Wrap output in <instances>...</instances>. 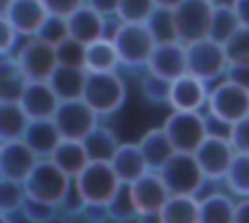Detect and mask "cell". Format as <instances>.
Here are the masks:
<instances>
[{
  "instance_id": "484cf974",
  "label": "cell",
  "mask_w": 249,
  "mask_h": 223,
  "mask_svg": "<svg viewBox=\"0 0 249 223\" xmlns=\"http://www.w3.org/2000/svg\"><path fill=\"white\" fill-rule=\"evenodd\" d=\"M121 58L111 37L86 45V72H117Z\"/></svg>"
},
{
  "instance_id": "c3c4849f",
  "label": "cell",
  "mask_w": 249,
  "mask_h": 223,
  "mask_svg": "<svg viewBox=\"0 0 249 223\" xmlns=\"http://www.w3.org/2000/svg\"><path fill=\"white\" fill-rule=\"evenodd\" d=\"M233 223H249V198H241L239 202H235Z\"/></svg>"
},
{
  "instance_id": "cb8c5ba5",
  "label": "cell",
  "mask_w": 249,
  "mask_h": 223,
  "mask_svg": "<svg viewBox=\"0 0 249 223\" xmlns=\"http://www.w3.org/2000/svg\"><path fill=\"white\" fill-rule=\"evenodd\" d=\"M49 159H53L54 165H58L72 180L91 163L84 142L78 140H62Z\"/></svg>"
},
{
  "instance_id": "8fae6325",
  "label": "cell",
  "mask_w": 249,
  "mask_h": 223,
  "mask_svg": "<svg viewBox=\"0 0 249 223\" xmlns=\"http://www.w3.org/2000/svg\"><path fill=\"white\" fill-rule=\"evenodd\" d=\"M175 23L179 41L189 45L210 35L214 4L206 0H185L175 10Z\"/></svg>"
},
{
  "instance_id": "ab89813d",
  "label": "cell",
  "mask_w": 249,
  "mask_h": 223,
  "mask_svg": "<svg viewBox=\"0 0 249 223\" xmlns=\"http://www.w3.org/2000/svg\"><path fill=\"white\" fill-rule=\"evenodd\" d=\"M21 215L29 223H47L54 215H58V206H53V204H47V202H41V200L27 196V200L21 207Z\"/></svg>"
},
{
  "instance_id": "3957f363",
  "label": "cell",
  "mask_w": 249,
  "mask_h": 223,
  "mask_svg": "<svg viewBox=\"0 0 249 223\" xmlns=\"http://www.w3.org/2000/svg\"><path fill=\"white\" fill-rule=\"evenodd\" d=\"M72 184L74 180L58 165H54L53 159H39L33 173L23 182L29 198H35L53 206L64 204Z\"/></svg>"
},
{
  "instance_id": "6da1fadb",
  "label": "cell",
  "mask_w": 249,
  "mask_h": 223,
  "mask_svg": "<svg viewBox=\"0 0 249 223\" xmlns=\"http://www.w3.org/2000/svg\"><path fill=\"white\" fill-rule=\"evenodd\" d=\"M74 186L84 198L86 206L107 207L113 202V198L119 194V190L123 188V182L119 180L111 163L91 161L74 178Z\"/></svg>"
},
{
  "instance_id": "277c9868",
  "label": "cell",
  "mask_w": 249,
  "mask_h": 223,
  "mask_svg": "<svg viewBox=\"0 0 249 223\" xmlns=\"http://www.w3.org/2000/svg\"><path fill=\"white\" fill-rule=\"evenodd\" d=\"M121 66L128 68H146L150 62V56L156 48V41L152 33L148 31L146 23H121L115 27L111 35Z\"/></svg>"
},
{
  "instance_id": "f6af8a7d",
  "label": "cell",
  "mask_w": 249,
  "mask_h": 223,
  "mask_svg": "<svg viewBox=\"0 0 249 223\" xmlns=\"http://www.w3.org/2000/svg\"><path fill=\"white\" fill-rule=\"evenodd\" d=\"M226 78L249 91V64H230Z\"/></svg>"
},
{
  "instance_id": "d590c367",
  "label": "cell",
  "mask_w": 249,
  "mask_h": 223,
  "mask_svg": "<svg viewBox=\"0 0 249 223\" xmlns=\"http://www.w3.org/2000/svg\"><path fill=\"white\" fill-rule=\"evenodd\" d=\"M25 200H27V192L21 182H14L8 178L0 180V213L10 215L18 209L21 211Z\"/></svg>"
},
{
  "instance_id": "e575fe53",
  "label": "cell",
  "mask_w": 249,
  "mask_h": 223,
  "mask_svg": "<svg viewBox=\"0 0 249 223\" xmlns=\"http://www.w3.org/2000/svg\"><path fill=\"white\" fill-rule=\"evenodd\" d=\"M56 50V60L58 66L64 68H78V70H86V45L68 37L62 43H58L54 47Z\"/></svg>"
},
{
  "instance_id": "4dcf8cb0",
  "label": "cell",
  "mask_w": 249,
  "mask_h": 223,
  "mask_svg": "<svg viewBox=\"0 0 249 223\" xmlns=\"http://www.w3.org/2000/svg\"><path fill=\"white\" fill-rule=\"evenodd\" d=\"M241 27L239 19H237V14L233 12L231 4H226V2H216L214 4V12H212V23H210V39L226 45L233 35L235 31Z\"/></svg>"
},
{
  "instance_id": "83f0119b",
  "label": "cell",
  "mask_w": 249,
  "mask_h": 223,
  "mask_svg": "<svg viewBox=\"0 0 249 223\" xmlns=\"http://www.w3.org/2000/svg\"><path fill=\"white\" fill-rule=\"evenodd\" d=\"M29 122L31 120L19 103H0V140L2 142L21 140Z\"/></svg>"
},
{
  "instance_id": "7bdbcfd3",
  "label": "cell",
  "mask_w": 249,
  "mask_h": 223,
  "mask_svg": "<svg viewBox=\"0 0 249 223\" xmlns=\"http://www.w3.org/2000/svg\"><path fill=\"white\" fill-rule=\"evenodd\" d=\"M230 142L237 153H247L249 155V116L241 118L231 126L230 132Z\"/></svg>"
},
{
  "instance_id": "bcb514c9",
  "label": "cell",
  "mask_w": 249,
  "mask_h": 223,
  "mask_svg": "<svg viewBox=\"0 0 249 223\" xmlns=\"http://www.w3.org/2000/svg\"><path fill=\"white\" fill-rule=\"evenodd\" d=\"M121 0H86V6L93 8L95 12H99L101 16H117V8H119Z\"/></svg>"
},
{
  "instance_id": "4316f807",
  "label": "cell",
  "mask_w": 249,
  "mask_h": 223,
  "mask_svg": "<svg viewBox=\"0 0 249 223\" xmlns=\"http://www.w3.org/2000/svg\"><path fill=\"white\" fill-rule=\"evenodd\" d=\"M160 223H200V200L196 196H171L160 211Z\"/></svg>"
},
{
  "instance_id": "db71d44e",
  "label": "cell",
  "mask_w": 249,
  "mask_h": 223,
  "mask_svg": "<svg viewBox=\"0 0 249 223\" xmlns=\"http://www.w3.org/2000/svg\"><path fill=\"white\" fill-rule=\"evenodd\" d=\"M206 2H212V4H216V0H206Z\"/></svg>"
},
{
  "instance_id": "b9f144b4",
  "label": "cell",
  "mask_w": 249,
  "mask_h": 223,
  "mask_svg": "<svg viewBox=\"0 0 249 223\" xmlns=\"http://www.w3.org/2000/svg\"><path fill=\"white\" fill-rule=\"evenodd\" d=\"M19 37L21 35L8 21V17L0 16V54L2 56H10L16 50V45H18V39Z\"/></svg>"
},
{
  "instance_id": "f1b7e54d",
  "label": "cell",
  "mask_w": 249,
  "mask_h": 223,
  "mask_svg": "<svg viewBox=\"0 0 249 223\" xmlns=\"http://www.w3.org/2000/svg\"><path fill=\"white\" fill-rule=\"evenodd\" d=\"M235 202L220 192L208 194L200 200V223H233Z\"/></svg>"
},
{
  "instance_id": "836d02e7",
  "label": "cell",
  "mask_w": 249,
  "mask_h": 223,
  "mask_svg": "<svg viewBox=\"0 0 249 223\" xmlns=\"http://www.w3.org/2000/svg\"><path fill=\"white\" fill-rule=\"evenodd\" d=\"M156 8V0H121L117 17L121 23H146Z\"/></svg>"
},
{
  "instance_id": "5bb4252c",
  "label": "cell",
  "mask_w": 249,
  "mask_h": 223,
  "mask_svg": "<svg viewBox=\"0 0 249 223\" xmlns=\"http://www.w3.org/2000/svg\"><path fill=\"white\" fill-rule=\"evenodd\" d=\"M37 163H39V157L31 151V147L23 140L2 142V147H0V176L2 178L23 184L33 173Z\"/></svg>"
},
{
  "instance_id": "8992f818",
  "label": "cell",
  "mask_w": 249,
  "mask_h": 223,
  "mask_svg": "<svg viewBox=\"0 0 249 223\" xmlns=\"http://www.w3.org/2000/svg\"><path fill=\"white\" fill-rule=\"evenodd\" d=\"M230 60L226 47L210 37L187 45V70L202 81H214L226 76Z\"/></svg>"
},
{
  "instance_id": "d4e9b609",
  "label": "cell",
  "mask_w": 249,
  "mask_h": 223,
  "mask_svg": "<svg viewBox=\"0 0 249 223\" xmlns=\"http://www.w3.org/2000/svg\"><path fill=\"white\" fill-rule=\"evenodd\" d=\"M86 78H88L86 70L58 66L54 74L49 78V83L56 93V97L60 99V103H64V101H76L84 97Z\"/></svg>"
},
{
  "instance_id": "60d3db41",
  "label": "cell",
  "mask_w": 249,
  "mask_h": 223,
  "mask_svg": "<svg viewBox=\"0 0 249 223\" xmlns=\"http://www.w3.org/2000/svg\"><path fill=\"white\" fill-rule=\"evenodd\" d=\"M37 37H41L43 41H47V43H51V45L56 47L58 43H62L64 39L70 37L68 19L66 17H60V16L49 14V17H47V21H45V25H43V29H41V33Z\"/></svg>"
},
{
  "instance_id": "f546056e",
  "label": "cell",
  "mask_w": 249,
  "mask_h": 223,
  "mask_svg": "<svg viewBox=\"0 0 249 223\" xmlns=\"http://www.w3.org/2000/svg\"><path fill=\"white\" fill-rule=\"evenodd\" d=\"M84 145L88 149V155L91 161H101V163H111L113 155L117 153L121 142L117 140L115 132L105 128V126H97L86 140Z\"/></svg>"
},
{
  "instance_id": "5b68a950",
  "label": "cell",
  "mask_w": 249,
  "mask_h": 223,
  "mask_svg": "<svg viewBox=\"0 0 249 223\" xmlns=\"http://www.w3.org/2000/svg\"><path fill=\"white\" fill-rule=\"evenodd\" d=\"M171 196H196L206 180L195 153H175L160 171Z\"/></svg>"
},
{
  "instance_id": "52a82bcc",
  "label": "cell",
  "mask_w": 249,
  "mask_h": 223,
  "mask_svg": "<svg viewBox=\"0 0 249 223\" xmlns=\"http://www.w3.org/2000/svg\"><path fill=\"white\" fill-rule=\"evenodd\" d=\"M206 111L210 116L233 126L241 118L249 116V91L224 78L210 89Z\"/></svg>"
},
{
  "instance_id": "1f68e13d",
  "label": "cell",
  "mask_w": 249,
  "mask_h": 223,
  "mask_svg": "<svg viewBox=\"0 0 249 223\" xmlns=\"http://www.w3.org/2000/svg\"><path fill=\"white\" fill-rule=\"evenodd\" d=\"M146 27L152 33L156 45L179 41L177 23H175V12L169 10V8H156L154 14L150 16V19L146 21Z\"/></svg>"
},
{
  "instance_id": "ee69618b",
  "label": "cell",
  "mask_w": 249,
  "mask_h": 223,
  "mask_svg": "<svg viewBox=\"0 0 249 223\" xmlns=\"http://www.w3.org/2000/svg\"><path fill=\"white\" fill-rule=\"evenodd\" d=\"M49 14L60 16V17H70L76 10L86 6V0H43Z\"/></svg>"
},
{
  "instance_id": "f5cc1de1",
  "label": "cell",
  "mask_w": 249,
  "mask_h": 223,
  "mask_svg": "<svg viewBox=\"0 0 249 223\" xmlns=\"http://www.w3.org/2000/svg\"><path fill=\"white\" fill-rule=\"evenodd\" d=\"M0 223H12V221H10V215H6V213H0Z\"/></svg>"
},
{
  "instance_id": "74e56055",
  "label": "cell",
  "mask_w": 249,
  "mask_h": 223,
  "mask_svg": "<svg viewBox=\"0 0 249 223\" xmlns=\"http://www.w3.org/2000/svg\"><path fill=\"white\" fill-rule=\"evenodd\" d=\"M105 211H107V215H109L111 219L121 221V223L130 221V219H134V217L138 215V209H136V206H134V200H132V194H130L128 184H123V188H121L119 194L113 198V202L105 207Z\"/></svg>"
},
{
  "instance_id": "7c38bea8",
  "label": "cell",
  "mask_w": 249,
  "mask_h": 223,
  "mask_svg": "<svg viewBox=\"0 0 249 223\" xmlns=\"http://www.w3.org/2000/svg\"><path fill=\"white\" fill-rule=\"evenodd\" d=\"M237 151L233 149L230 138L208 136L204 143L195 151V157L206 176V180H224Z\"/></svg>"
},
{
  "instance_id": "ffe728a7",
  "label": "cell",
  "mask_w": 249,
  "mask_h": 223,
  "mask_svg": "<svg viewBox=\"0 0 249 223\" xmlns=\"http://www.w3.org/2000/svg\"><path fill=\"white\" fill-rule=\"evenodd\" d=\"M111 167L123 184H132L138 178H142L146 173H150V167L144 159L140 145L132 142L119 145L117 153L111 159Z\"/></svg>"
},
{
  "instance_id": "7402d4cb",
  "label": "cell",
  "mask_w": 249,
  "mask_h": 223,
  "mask_svg": "<svg viewBox=\"0 0 249 223\" xmlns=\"http://www.w3.org/2000/svg\"><path fill=\"white\" fill-rule=\"evenodd\" d=\"M142 153H144V159L150 167V171H160L177 151L171 143V140L167 138L163 126L160 128H150L138 142Z\"/></svg>"
},
{
  "instance_id": "7dc6e473",
  "label": "cell",
  "mask_w": 249,
  "mask_h": 223,
  "mask_svg": "<svg viewBox=\"0 0 249 223\" xmlns=\"http://www.w3.org/2000/svg\"><path fill=\"white\" fill-rule=\"evenodd\" d=\"M233 12L237 14V19L243 27H249V0H231L230 2Z\"/></svg>"
},
{
  "instance_id": "f35d334b",
  "label": "cell",
  "mask_w": 249,
  "mask_h": 223,
  "mask_svg": "<svg viewBox=\"0 0 249 223\" xmlns=\"http://www.w3.org/2000/svg\"><path fill=\"white\" fill-rule=\"evenodd\" d=\"M230 64H249V27H239L224 45Z\"/></svg>"
},
{
  "instance_id": "d6986e66",
  "label": "cell",
  "mask_w": 249,
  "mask_h": 223,
  "mask_svg": "<svg viewBox=\"0 0 249 223\" xmlns=\"http://www.w3.org/2000/svg\"><path fill=\"white\" fill-rule=\"evenodd\" d=\"M66 19H68L70 37L84 43V45H89V43L99 41L103 37H109L105 33L107 31V17L89 6H82L80 10H76Z\"/></svg>"
},
{
  "instance_id": "816d5d0a",
  "label": "cell",
  "mask_w": 249,
  "mask_h": 223,
  "mask_svg": "<svg viewBox=\"0 0 249 223\" xmlns=\"http://www.w3.org/2000/svg\"><path fill=\"white\" fill-rule=\"evenodd\" d=\"M47 223H70V219H68V217H64V215H60V213H58V215H54V217H53V219H51V221H47Z\"/></svg>"
},
{
  "instance_id": "ac0fdd59",
  "label": "cell",
  "mask_w": 249,
  "mask_h": 223,
  "mask_svg": "<svg viewBox=\"0 0 249 223\" xmlns=\"http://www.w3.org/2000/svg\"><path fill=\"white\" fill-rule=\"evenodd\" d=\"M19 105L29 120H47L54 118L60 107V99L56 97L49 81H29L19 99Z\"/></svg>"
},
{
  "instance_id": "44dd1931",
  "label": "cell",
  "mask_w": 249,
  "mask_h": 223,
  "mask_svg": "<svg viewBox=\"0 0 249 223\" xmlns=\"http://www.w3.org/2000/svg\"><path fill=\"white\" fill-rule=\"evenodd\" d=\"M21 140L31 147V151L39 159H49L62 142V136L54 120L47 118V120H31Z\"/></svg>"
},
{
  "instance_id": "9a60e30c",
  "label": "cell",
  "mask_w": 249,
  "mask_h": 223,
  "mask_svg": "<svg viewBox=\"0 0 249 223\" xmlns=\"http://www.w3.org/2000/svg\"><path fill=\"white\" fill-rule=\"evenodd\" d=\"M146 72H152L163 80H177L183 74H187V45L181 41L173 43H161L156 45L150 62L146 66Z\"/></svg>"
},
{
  "instance_id": "681fc988",
  "label": "cell",
  "mask_w": 249,
  "mask_h": 223,
  "mask_svg": "<svg viewBox=\"0 0 249 223\" xmlns=\"http://www.w3.org/2000/svg\"><path fill=\"white\" fill-rule=\"evenodd\" d=\"M181 2H185V0H156L158 8H169V10H175Z\"/></svg>"
},
{
  "instance_id": "8d00e7d4",
  "label": "cell",
  "mask_w": 249,
  "mask_h": 223,
  "mask_svg": "<svg viewBox=\"0 0 249 223\" xmlns=\"http://www.w3.org/2000/svg\"><path fill=\"white\" fill-rule=\"evenodd\" d=\"M140 87H142V95L154 103V105H161V103H169V93H171V81L163 80L152 72H146L140 80Z\"/></svg>"
},
{
  "instance_id": "ba28073f",
  "label": "cell",
  "mask_w": 249,
  "mask_h": 223,
  "mask_svg": "<svg viewBox=\"0 0 249 223\" xmlns=\"http://www.w3.org/2000/svg\"><path fill=\"white\" fill-rule=\"evenodd\" d=\"M161 126L179 153H195L208 138V124L202 112L173 111Z\"/></svg>"
},
{
  "instance_id": "e0dca14e",
  "label": "cell",
  "mask_w": 249,
  "mask_h": 223,
  "mask_svg": "<svg viewBox=\"0 0 249 223\" xmlns=\"http://www.w3.org/2000/svg\"><path fill=\"white\" fill-rule=\"evenodd\" d=\"M16 27L21 37H37L49 17V10L43 0H16L12 8L2 14Z\"/></svg>"
},
{
  "instance_id": "30bf717a",
  "label": "cell",
  "mask_w": 249,
  "mask_h": 223,
  "mask_svg": "<svg viewBox=\"0 0 249 223\" xmlns=\"http://www.w3.org/2000/svg\"><path fill=\"white\" fill-rule=\"evenodd\" d=\"M53 120L58 126L62 140L84 142L99 126V114L84 99L60 103Z\"/></svg>"
},
{
  "instance_id": "d6a6232c",
  "label": "cell",
  "mask_w": 249,
  "mask_h": 223,
  "mask_svg": "<svg viewBox=\"0 0 249 223\" xmlns=\"http://www.w3.org/2000/svg\"><path fill=\"white\" fill-rule=\"evenodd\" d=\"M226 184L228 188L241 198H249V155L247 153H237L228 175H226Z\"/></svg>"
},
{
  "instance_id": "f907efd6",
  "label": "cell",
  "mask_w": 249,
  "mask_h": 223,
  "mask_svg": "<svg viewBox=\"0 0 249 223\" xmlns=\"http://www.w3.org/2000/svg\"><path fill=\"white\" fill-rule=\"evenodd\" d=\"M14 2H16V0H0V14H6V12L12 8Z\"/></svg>"
},
{
  "instance_id": "7a4b0ae2",
  "label": "cell",
  "mask_w": 249,
  "mask_h": 223,
  "mask_svg": "<svg viewBox=\"0 0 249 223\" xmlns=\"http://www.w3.org/2000/svg\"><path fill=\"white\" fill-rule=\"evenodd\" d=\"M82 99L99 116L115 114L126 99L124 80L117 72H88Z\"/></svg>"
},
{
  "instance_id": "603a6c76",
  "label": "cell",
  "mask_w": 249,
  "mask_h": 223,
  "mask_svg": "<svg viewBox=\"0 0 249 223\" xmlns=\"http://www.w3.org/2000/svg\"><path fill=\"white\" fill-rule=\"evenodd\" d=\"M29 80L14 54L0 58V103H19Z\"/></svg>"
},
{
  "instance_id": "4fadbf2b",
  "label": "cell",
  "mask_w": 249,
  "mask_h": 223,
  "mask_svg": "<svg viewBox=\"0 0 249 223\" xmlns=\"http://www.w3.org/2000/svg\"><path fill=\"white\" fill-rule=\"evenodd\" d=\"M128 188H130L134 206L138 209V217L160 215V211L163 209V206L171 198V194H169V190H167V186H165V182L158 171L146 173L142 178L128 184Z\"/></svg>"
},
{
  "instance_id": "2e32d148",
  "label": "cell",
  "mask_w": 249,
  "mask_h": 223,
  "mask_svg": "<svg viewBox=\"0 0 249 223\" xmlns=\"http://www.w3.org/2000/svg\"><path fill=\"white\" fill-rule=\"evenodd\" d=\"M210 89L206 87V81L198 80L193 74H183L181 78L171 81V93H169V107L173 111L183 112H200L202 107L208 103Z\"/></svg>"
},
{
  "instance_id": "9c48e42d",
  "label": "cell",
  "mask_w": 249,
  "mask_h": 223,
  "mask_svg": "<svg viewBox=\"0 0 249 223\" xmlns=\"http://www.w3.org/2000/svg\"><path fill=\"white\" fill-rule=\"evenodd\" d=\"M14 56L29 81H49L58 68L54 45L43 41L41 37L27 39Z\"/></svg>"
}]
</instances>
